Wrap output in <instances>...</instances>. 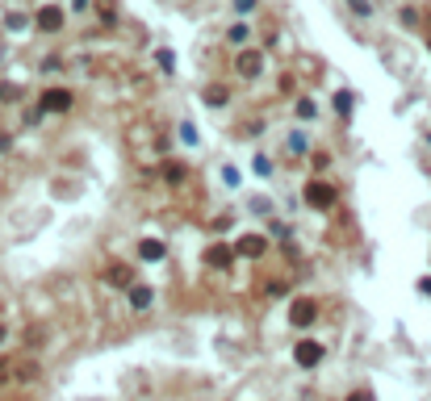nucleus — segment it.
Here are the masks:
<instances>
[{"label":"nucleus","instance_id":"obj_1","mask_svg":"<svg viewBox=\"0 0 431 401\" xmlns=\"http://www.w3.org/2000/svg\"><path fill=\"white\" fill-rule=\"evenodd\" d=\"M301 201H306L310 209L327 214V209H331V205L339 201V188H335V184H327L323 176H314V180H306V188H301Z\"/></svg>","mask_w":431,"mask_h":401},{"label":"nucleus","instance_id":"obj_2","mask_svg":"<svg viewBox=\"0 0 431 401\" xmlns=\"http://www.w3.org/2000/svg\"><path fill=\"white\" fill-rule=\"evenodd\" d=\"M327 359V343H318V339H310V335H301L297 343H293V364L297 368H318Z\"/></svg>","mask_w":431,"mask_h":401},{"label":"nucleus","instance_id":"obj_3","mask_svg":"<svg viewBox=\"0 0 431 401\" xmlns=\"http://www.w3.org/2000/svg\"><path fill=\"white\" fill-rule=\"evenodd\" d=\"M264 67H268V59H264V50H260V46H243L239 54H235V71H239L243 80H260V76H264Z\"/></svg>","mask_w":431,"mask_h":401},{"label":"nucleus","instance_id":"obj_4","mask_svg":"<svg viewBox=\"0 0 431 401\" xmlns=\"http://www.w3.org/2000/svg\"><path fill=\"white\" fill-rule=\"evenodd\" d=\"M71 105H76L71 88H47L38 96V113H71Z\"/></svg>","mask_w":431,"mask_h":401},{"label":"nucleus","instance_id":"obj_5","mask_svg":"<svg viewBox=\"0 0 431 401\" xmlns=\"http://www.w3.org/2000/svg\"><path fill=\"white\" fill-rule=\"evenodd\" d=\"M314 318H318V301H314V297H293V301H289V322H293L297 330L314 326Z\"/></svg>","mask_w":431,"mask_h":401},{"label":"nucleus","instance_id":"obj_6","mask_svg":"<svg viewBox=\"0 0 431 401\" xmlns=\"http://www.w3.org/2000/svg\"><path fill=\"white\" fill-rule=\"evenodd\" d=\"M63 21H67V8H63V4H42V8L34 13V25H38L42 34H59Z\"/></svg>","mask_w":431,"mask_h":401},{"label":"nucleus","instance_id":"obj_7","mask_svg":"<svg viewBox=\"0 0 431 401\" xmlns=\"http://www.w3.org/2000/svg\"><path fill=\"white\" fill-rule=\"evenodd\" d=\"M264 251H268V238L255 234V230H251V234H239V243H235V255H243V260H260Z\"/></svg>","mask_w":431,"mask_h":401},{"label":"nucleus","instance_id":"obj_8","mask_svg":"<svg viewBox=\"0 0 431 401\" xmlns=\"http://www.w3.org/2000/svg\"><path fill=\"white\" fill-rule=\"evenodd\" d=\"M126 301H130V310H134V313H146L151 306H155V289H151V284H139V280H134V284L126 289Z\"/></svg>","mask_w":431,"mask_h":401},{"label":"nucleus","instance_id":"obj_9","mask_svg":"<svg viewBox=\"0 0 431 401\" xmlns=\"http://www.w3.org/2000/svg\"><path fill=\"white\" fill-rule=\"evenodd\" d=\"M310 146H314L310 130H301V126H297V130H289V134H285V151L293 155V159H306V155H310Z\"/></svg>","mask_w":431,"mask_h":401},{"label":"nucleus","instance_id":"obj_10","mask_svg":"<svg viewBox=\"0 0 431 401\" xmlns=\"http://www.w3.org/2000/svg\"><path fill=\"white\" fill-rule=\"evenodd\" d=\"M139 260H143V264H163V260H168L163 238H139Z\"/></svg>","mask_w":431,"mask_h":401},{"label":"nucleus","instance_id":"obj_11","mask_svg":"<svg viewBox=\"0 0 431 401\" xmlns=\"http://www.w3.org/2000/svg\"><path fill=\"white\" fill-rule=\"evenodd\" d=\"M235 260H239V255H235V247H226V243L205 247V267H231Z\"/></svg>","mask_w":431,"mask_h":401},{"label":"nucleus","instance_id":"obj_12","mask_svg":"<svg viewBox=\"0 0 431 401\" xmlns=\"http://www.w3.org/2000/svg\"><path fill=\"white\" fill-rule=\"evenodd\" d=\"M222 38H226L231 46H239V50H243V46H251V21H231Z\"/></svg>","mask_w":431,"mask_h":401},{"label":"nucleus","instance_id":"obj_13","mask_svg":"<svg viewBox=\"0 0 431 401\" xmlns=\"http://www.w3.org/2000/svg\"><path fill=\"white\" fill-rule=\"evenodd\" d=\"M105 280H109V284H117V289H130V284H134V272H130L126 264H109Z\"/></svg>","mask_w":431,"mask_h":401},{"label":"nucleus","instance_id":"obj_14","mask_svg":"<svg viewBox=\"0 0 431 401\" xmlns=\"http://www.w3.org/2000/svg\"><path fill=\"white\" fill-rule=\"evenodd\" d=\"M30 25H34V17H30V13H21V8L4 13V30H8V34H21V30H30Z\"/></svg>","mask_w":431,"mask_h":401},{"label":"nucleus","instance_id":"obj_15","mask_svg":"<svg viewBox=\"0 0 431 401\" xmlns=\"http://www.w3.org/2000/svg\"><path fill=\"white\" fill-rule=\"evenodd\" d=\"M272 172H277V168H272V155L255 151V155H251V176H255V180H268Z\"/></svg>","mask_w":431,"mask_h":401},{"label":"nucleus","instance_id":"obj_16","mask_svg":"<svg viewBox=\"0 0 431 401\" xmlns=\"http://www.w3.org/2000/svg\"><path fill=\"white\" fill-rule=\"evenodd\" d=\"M331 109H335L339 117H352V109H356V96H352L347 88H339L335 96H331Z\"/></svg>","mask_w":431,"mask_h":401},{"label":"nucleus","instance_id":"obj_17","mask_svg":"<svg viewBox=\"0 0 431 401\" xmlns=\"http://www.w3.org/2000/svg\"><path fill=\"white\" fill-rule=\"evenodd\" d=\"M231 13H235V21H247L260 13V0H231Z\"/></svg>","mask_w":431,"mask_h":401},{"label":"nucleus","instance_id":"obj_18","mask_svg":"<svg viewBox=\"0 0 431 401\" xmlns=\"http://www.w3.org/2000/svg\"><path fill=\"white\" fill-rule=\"evenodd\" d=\"M293 113H297L301 122H314V117H318V105H314V96H297V105H293Z\"/></svg>","mask_w":431,"mask_h":401},{"label":"nucleus","instance_id":"obj_19","mask_svg":"<svg viewBox=\"0 0 431 401\" xmlns=\"http://www.w3.org/2000/svg\"><path fill=\"white\" fill-rule=\"evenodd\" d=\"M201 96H205V105H214V109H222V105L231 100V92L222 88V84H209V88L201 92Z\"/></svg>","mask_w":431,"mask_h":401},{"label":"nucleus","instance_id":"obj_20","mask_svg":"<svg viewBox=\"0 0 431 401\" xmlns=\"http://www.w3.org/2000/svg\"><path fill=\"white\" fill-rule=\"evenodd\" d=\"M155 67H159L163 76H176V54H172V50H155Z\"/></svg>","mask_w":431,"mask_h":401},{"label":"nucleus","instance_id":"obj_21","mask_svg":"<svg viewBox=\"0 0 431 401\" xmlns=\"http://www.w3.org/2000/svg\"><path fill=\"white\" fill-rule=\"evenodd\" d=\"M347 8H352L356 17H364V21H369V17L377 13V4H373V0H347Z\"/></svg>","mask_w":431,"mask_h":401},{"label":"nucleus","instance_id":"obj_22","mask_svg":"<svg viewBox=\"0 0 431 401\" xmlns=\"http://www.w3.org/2000/svg\"><path fill=\"white\" fill-rule=\"evenodd\" d=\"M13 376H17V380H34V376H38V364H34V359H25V364H17V372H13Z\"/></svg>","mask_w":431,"mask_h":401},{"label":"nucleus","instance_id":"obj_23","mask_svg":"<svg viewBox=\"0 0 431 401\" xmlns=\"http://www.w3.org/2000/svg\"><path fill=\"white\" fill-rule=\"evenodd\" d=\"M251 214H260V218H272V201H268V197H255V201H251Z\"/></svg>","mask_w":431,"mask_h":401},{"label":"nucleus","instance_id":"obj_24","mask_svg":"<svg viewBox=\"0 0 431 401\" xmlns=\"http://www.w3.org/2000/svg\"><path fill=\"white\" fill-rule=\"evenodd\" d=\"M180 142H185V146H197V126H192V122H180Z\"/></svg>","mask_w":431,"mask_h":401},{"label":"nucleus","instance_id":"obj_25","mask_svg":"<svg viewBox=\"0 0 431 401\" xmlns=\"http://www.w3.org/2000/svg\"><path fill=\"white\" fill-rule=\"evenodd\" d=\"M163 176L172 180V184H180L185 180V163H163Z\"/></svg>","mask_w":431,"mask_h":401},{"label":"nucleus","instance_id":"obj_26","mask_svg":"<svg viewBox=\"0 0 431 401\" xmlns=\"http://www.w3.org/2000/svg\"><path fill=\"white\" fill-rule=\"evenodd\" d=\"M343 401H373V389H352Z\"/></svg>","mask_w":431,"mask_h":401},{"label":"nucleus","instance_id":"obj_27","mask_svg":"<svg viewBox=\"0 0 431 401\" xmlns=\"http://www.w3.org/2000/svg\"><path fill=\"white\" fill-rule=\"evenodd\" d=\"M222 184L235 188V184H239V172H235V168H222Z\"/></svg>","mask_w":431,"mask_h":401},{"label":"nucleus","instance_id":"obj_28","mask_svg":"<svg viewBox=\"0 0 431 401\" xmlns=\"http://www.w3.org/2000/svg\"><path fill=\"white\" fill-rule=\"evenodd\" d=\"M21 88H13V84H0V100H17Z\"/></svg>","mask_w":431,"mask_h":401},{"label":"nucleus","instance_id":"obj_29","mask_svg":"<svg viewBox=\"0 0 431 401\" xmlns=\"http://www.w3.org/2000/svg\"><path fill=\"white\" fill-rule=\"evenodd\" d=\"M331 168V155H314V172H327Z\"/></svg>","mask_w":431,"mask_h":401},{"label":"nucleus","instance_id":"obj_30","mask_svg":"<svg viewBox=\"0 0 431 401\" xmlns=\"http://www.w3.org/2000/svg\"><path fill=\"white\" fill-rule=\"evenodd\" d=\"M71 8H76V13H84V8H93V0H71Z\"/></svg>","mask_w":431,"mask_h":401},{"label":"nucleus","instance_id":"obj_31","mask_svg":"<svg viewBox=\"0 0 431 401\" xmlns=\"http://www.w3.org/2000/svg\"><path fill=\"white\" fill-rule=\"evenodd\" d=\"M419 293H427V297H431V276H423V280H419Z\"/></svg>","mask_w":431,"mask_h":401},{"label":"nucleus","instance_id":"obj_32","mask_svg":"<svg viewBox=\"0 0 431 401\" xmlns=\"http://www.w3.org/2000/svg\"><path fill=\"white\" fill-rule=\"evenodd\" d=\"M8 376H13V372H8V364H4V359H0V385H4V380H8Z\"/></svg>","mask_w":431,"mask_h":401},{"label":"nucleus","instance_id":"obj_33","mask_svg":"<svg viewBox=\"0 0 431 401\" xmlns=\"http://www.w3.org/2000/svg\"><path fill=\"white\" fill-rule=\"evenodd\" d=\"M4 339H8V335H4V326H0V343H4Z\"/></svg>","mask_w":431,"mask_h":401},{"label":"nucleus","instance_id":"obj_34","mask_svg":"<svg viewBox=\"0 0 431 401\" xmlns=\"http://www.w3.org/2000/svg\"><path fill=\"white\" fill-rule=\"evenodd\" d=\"M427 50H431V34H427Z\"/></svg>","mask_w":431,"mask_h":401},{"label":"nucleus","instance_id":"obj_35","mask_svg":"<svg viewBox=\"0 0 431 401\" xmlns=\"http://www.w3.org/2000/svg\"><path fill=\"white\" fill-rule=\"evenodd\" d=\"M427 142H431V138H427Z\"/></svg>","mask_w":431,"mask_h":401}]
</instances>
